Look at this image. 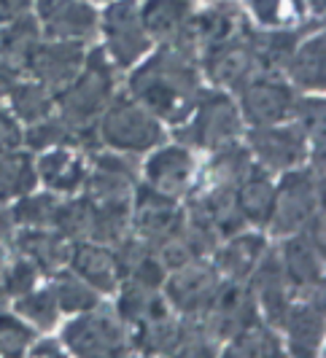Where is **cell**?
I'll return each mask as SVG.
<instances>
[{
	"instance_id": "cell-1",
	"label": "cell",
	"mask_w": 326,
	"mask_h": 358,
	"mask_svg": "<svg viewBox=\"0 0 326 358\" xmlns=\"http://www.w3.org/2000/svg\"><path fill=\"white\" fill-rule=\"evenodd\" d=\"M132 97L157 119L178 122L192 113L199 81L189 59L178 52L160 54L141 65L129 78Z\"/></svg>"
},
{
	"instance_id": "cell-2",
	"label": "cell",
	"mask_w": 326,
	"mask_h": 358,
	"mask_svg": "<svg viewBox=\"0 0 326 358\" xmlns=\"http://www.w3.org/2000/svg\"><path fill=\"white\" fill-rule=\"evenodd\" d=\"M111 90H113V76L106 57L100 52L90 54L84 59L81 73L59 94H55V103L62 110V122L73 132L90 127L108 108Z\"/></svg>"
},
{
	"instance_id": "cell-3",
	"label": "cell",
	"mask_w": 326,
	"mask_h": 358,
	"mask_svg": "<svg viewBox=\"0 0 326 358\" xmlns=\"http://www.w3.org/2000/svg\"><path fill=\"white\" fill-rule=\"evenodd\" d=\"M100 135L103 143L113 151L141 154L162 141V124L135 97H119L103 110Z\"/></svg>"
},
{
	"instance_id": "cell-4",
	"label": "cell",
	"mask_w": 326,
	"mask_h": 358,
	"mask_svg": "<svg viewBox=\"0 0 326 358\" xmlns=\"http://www.w3.org/2000/svg\"><path fill=\"white\" fill-rule=\"evenodd\" d=\"M103 33L106 46L119 68H132L151 46L141 22V3L138 0H116L103 14Z\"/></svg>"
},
{
	"instance_id": "cell-5",
	"label": "cell",
	"mask_w": 326,
	"mask_h": 358,
	"mask_svg": "<svg viewBox=\"0 0 326 358\" xmlns=\"http://www.w3.org/2000/svg\"><path fill=\"white\" fill-rule=\"evenodd\" d=\"M318 194H321V186H316V178L310 173H289L283 183L275 189V202L267 221L272 224V232H299L318 210Z\"/></svg>"
},
{
	"instance_id": "cell-6",
	"label": "cell",
	"mask_w": 326,
	"mask_h": 358,
	"mask_svg": "<svg viewBox=\"0 0 326 358\" xmlns=\"http://www.w3.org/2000/svg\"><path fill=\"white\" fill-rule=\"evenodd\" d=\"M84 49L81 41H52L36 43V49L27 57V71L36 76L38 84H43L52 94H59L84 68Z\"/></svg>"
},
{
	"instance_id": "cell-7",
	"label": "cell",
	"mask_w": 326,
	"mask_h": 358,
	"mask_svg": "<svg viewBox=\"0 0 326 358\" xmlns=\"http://www.w3.org/2000/svg\"><path fill=\"white\" fill-rule=\"evenodd\" d=\"M62 340L76 356H122L125 353L122 323L92 310L65 326Z\"/></svg>"
},
{
	"instance_id": "cell-8",
	"label": "cell",
	"mask_w": 326,
	"mask_h": 358,
	"mask_svg": "<svg viewBox=\"0 0 326 358\" xmlns=\"http://www.w3.org/2000/svg\"><path fill=\"white\" fill-rule=\"evenodd\" d=\"M36 8L49 41H84L97 27V14L84 0H38Z\"/></svg>"
},
{
	"instance_id": "cell-9",
	"label": "cell",
	"mask_w": 326,
	"mask_h": 358,
	"mask_svg": "<svg viewBox=\"0 0 326 358\" xmlns=\"http://www.w3.org/2000/svg\"><path fill=\"white\" fill-rule=\"evenodd\" d=\"M240 108H243L246 122H251L254 127H267L286 122L291 110L297 108V100L289 84L275 81V78H254L243 84Z\"/></svg>"
},
{
	"instance_id": "cell-10",
	"label": "cell",
	"mask_w": 326,
	"mask_h": 358,
	"mask_svg": "<svg viewBox=\"0 0 326 358\" xmlns=\"http://www.w3.org/2000/svg\"><path fill=\"white\" fill-rule=\"evenodd\" d=\"M248 145L254 151L259 162L272 170H291L297 162L305 159V145L308 135L302 132V127H254L248 132Z\"/></svg>"
},
{
	"instance_id": "cell-11",
	"label": "cell",
	"mask_w": 326,
	"mask_h": 358,
	"mask_svg": "<svg viewBox=\"0 0 326 358\" xmlns=\"http://www.w3.org/2000/svg\"><path fill=\"white\" fill-rule=\"evenodd\" d=\"M240 132V116L224 94H211L199 103L189 124V141L199 148H221Z\"/></svg>"
},
{
	"instance_id": "cell-12",
	"label": "cell",
	"mask_w": 326,
	"mask_h": 358,
	"mask_svg": "<svg viewBox=\"0 0 326 358\" xmlns=\"http://www.w3.org/2000/svg\"><path fill=\"white\" fill-rule=\"evenodd\" d=\"M135 229L143 234L148 243H162L167 237H176L183 229V213L173 197H164L154 189H141L132 210Z\"/></svg>"
},
{
	"instance_id": "cell-13",
	"label": "cell",
	"mask_w": 326,
	"mask_h": 358,
	"mask_svg": "<svg viewBox=\"0 0 326 358\" xmlns=\"http://www.w3.org/2000/svg\"><path fill=\"white\" fill-rule=\"evenodd\" d=\"M218 291V275L208 264H194V259L183 267L173 269V278L167 283V296L170 302L183 310V313H194L211 305L213 294Z\"/></svg>"
},
{
	"instance_id": "cell-14",
	"label": "cell",
	"mask_w": 326,
	"mask_h": 358,
	"mask_svg": "<svg viewBox=\"0 0 326 358\" xmlns=\"http://www.w3.org/2000/svg\"><path fill=\"white\" fill-rule=\"evenodd\" d=\"M68 264L73 267V272L87 280L94 291H103V294H113L119 288V262L116 256L103 248L100 243H90V240H76L71 248V259Z\"/></svg>"
},
{
	"instance_id": "cell-15",
	"label": "cell",
	"mask_w": 326,
	"mask_h": 358,
	"mask_svg": "<svg viewBox=\"0 0 326 358\" xmlns=\"http://www.w3.org/2000/svg\"><path fill=\"white\" fill-rule=\"evenodd\" d=\"M146 178H148V189L160 192L164 197L178 199L192 180V154L181 145L160 148L146 164Z\"/></svg>"
},
{
	"instance_id": "cell-16",
	"label": "cell",
	"mask_w": 326,
	"mask_h": 358,
	"mask_svg": "<svg viewBox=\"0 0 326 358\" xmlns=\"http://www.w3.org/2000/svg\"><path fill=\"white\" fill-rule=\"evenodd\" d=\"M324 248H318L308 234L299 237L294 234L283 243V278L289 280V286H321L324 280Z\"/></svg>"
},
{
	"instance_id": "cell-17",
	"label": "cell",
	"mask_w": 326,
	"mask_h": 358,
	"mask_svg": "<svg viewBox=\"0 0 326 358\" xmlns=\"http://www.w3.org/2000/svg\"><path fill=\"white\" fill-rule=\"evenodd\" d=\"M205 71L218 87H243L256 71V57L251 46H246L243 41H232L216 49H208Z\"/></svg>"
},
{
	"instance_id": "cell-18",
	"label": "cell",
	"mask_w": 326,
	"mask_h": 358,
	"mask_svg": "<svg viewBox=\"0 0 326 358\" xmlns=\"http://www.w3.org/2000/svg\"><path fill=\"white\" fill-rule=\"evenodd\" d=\"M19 251L24 253L33 264L38 267V272H59L68 264L71 259L73 243L59 232H49L43 227H30L27 232L19 234L17 240Z\"/></svg>"
},
{
	"instance_id": "cell-19",
	"label": "cell",
	"mask_w": 326,
	"mask_h": 358,
	"mask_svg": "<svg viewBox=\"0 0 326 358\" xmlns=\"http://www.w3.org/2000/svg\"><path fill=\"white\" fill-rule=\"evenodd\" d=\"M189 0H146L141 6V22L151 41L173 43L189 27Z\"/></svg>"
},
{
	"instance_id": "cell-20",
	"label": "cell",
	"mask_w": 326,
	"mask_h": 358,
	"mask_svg": "<svg viewBox=\"0 0 326 358\" xmlns=\"http://www.w3.org/2000/svg\"><path fill=\"white\" fill-rule=\"evenodd\" d=\"M36 173H38V178L43 180L49 189L62 192V194L76 192V189L84 183V178H87L84 162L78 159L71 148H65V145L46 148V154L38 159Z\"/></svg>"
},
{
	"instance_id": "cell-21",
	"label": "cell",
	"mask_w": 326,
	"mask_h": 358,
	"mask_svg": "<svg viewBox=\"0 0 326 358\" xmlns=\"http://www.w3.org/2000/svg\"><path fill=\"white\" fill-rule=\"evenodd\" d=\"M192 33H194L199 46L216 49V46L232 43V41H243L246 24H243V17L237 14L235 8L216 6V8H208V11L192 24Z\"/></svg>"
},
{
	"instance_id": "cell-22",
	"label": "cell",
	"mask_w": 326,
	"mask_h": 358,
	"mask_svg": "<svg viewBox=\"0 0 326 358\" xmlns=\"http://www.w3.org/2000/svg\"><path fill=\"white\" fill-rule=\"evenodd\" d=\"M324 36H316L305 41L302 46H294L289 62V76L291 81L302 90L321 92L326 84V59H324Z\"/></svg>"
},
{
	"instance_id": "cell-23",
	"label": "cell",
	"mask_w": 326,
	"mask_h": 358,
	"mask_svg": "<svg viewBox=\"0 0 326 358\" xmlns=\"http://www.w3.org/2000/svg\"><path fill=\"white\" fill-rule=\"evenodd\" d=\"M283 326L289 329V342L294 353H313L324 340V307L313 305V302L289 305Z\"/></svg>"
},
{
	"instance_id": "cell-24",
	"label": "cell",
	"mask_w": 326,
	"mask_h": 358,
	"mask_svg": "<svg viewBox=\"0 0 326 358\" xmlns=\"http://www.w3.org/2000/svg\"><path fill=\"white\" fill-rule=\"evenodd\" d=\"M237 208L243 221H251V224H267L272 213V202H275V186L270 183V178L264 173H246L240 178V186L235 192Z\"/></svg>"
},
{
	"instance_id": "cell-25",
	"label": "cell",
	"mask_w": 326,
	"mask_h": 358,
	"mask_svg": "<svg viewBox=\"0 0 326 358\" xmlns=\"http://www.w3.org/2000/svg\"><path fill=\"white\" fill-rule=\"evenodd\" d=\"M38 183V173L33 157L11 148V151H0V199H19L30 194Z\"/></svg>"
},
{
	"instance_id": "cell-26",
	"label": "cell",
	"mask_w": 326,
	"mask_h": 358,
	"mask_svg": "<svg viewBox=\"0 0 326 358\" xmlns=\"http://www.w3.org/2000/svg\"><path fill=\"white\" fill-rule=\"evenodd\" d=\"M38 22L24 14L8 19L6 27H0V59H6L14 68H24L27 57L38 43Z\"/></svg>"
},
{
	"instance_id": "cell-27",
	"label": "cell",
	"mask_w": 326,
	"mask_h": 358,
	"mask_svg": "<svg viewBox=\"0 0 326 358\" xmlns=\"http://www.w3.org/2000/svg\"><path fill=\"white\" fill-rule=\"evenodd\" d=\"M264 253V240L259 234H240L232 237L221 251V267L232 280H243L256 269Z\"/></svg>"
},
{
	"instance_id": "cell-28",
	"label": "cell",
	"mask_w": 326,
	"mask_h": 358,
	"mask_svg": "<svg viewBox=\"0 0 326 358\" xmlns=\"http://www.w3.org/2000/svg\"><path fill=\"white\" fill-rule=\"evenodd\" d=\"M8 94H11V106L17 110V116L24 119L27 124L46 119L55 108V94L38 81H17Z\"/></svg>"
},
{
	"instance_id": "cell-29",
	"label": "cell",
	"mask_w": 326,
	"mask_h": 358,
	"mask_svg": "<svg viewBox=\"0 0 326 358\" xmlns=\"http://www.w3.org/2000/svg\"><path fill=\"white\" fill-rule=\"evenodd\" d=\"M52 227L57 232L65 234L68 240H92V229H94V208L87 197L73 199V202H59Z\"/></svg>"
},
{
	"instance_id": "cell-30",
	"label": "cell",
	"mask_w": 326,
	"mask_h": 358,
	"mask_svg": "<svg viewBox=\"0 0 326 358\" xmlns=\"http://www.w3.org/2000/svg\"><path fill=\"white\" fill-rule=\"evenodd\" d=\"M52 294L57 299V307L65 313H87L97 307V291L81 280L76 272L73 275H59L52 283Z\"/></svg>"
},
{
	"instance_id": "cell-31",
	"label": "cell",
	"mask_w": 326,
	"mask_h": 358,
	"mask_svg": "<svg viewBox=\"0 0 326 358\" xmlns=\"http://www.w3.org/2000/svg\"><path fill=\"white\" fill-rule=\"evenodd\" d=\"M17 313L38 329H52L59 315V307L52 288H46V291H30L24 296H17Z\"/></svg>"
},
{
	"instance_id": "cell-32",
	"label": "cell",
	"mask_w": 326,
	"mask_h": 358,
	"mask_svg": "<svg viewBox=\"0 0 326 358\" xmlns=\"http://www.w3.org/2000/svg\"><path fill=\"white\" fill-rule=\"evenodd\" d=\"M281 345L272 337L264 326H246L240 329L235 337H232V345H229V356H281L278 350Z\"/></svg>"
},
{
	"instance_id": "cell-33",
	"label": "cell",
	"mask_w": 326,
	"mask_h": 358,
	"mask_svg": "<svg viewBox=\"0 0 326 358\" xmlns=\"http://www.w3.org/2000/svg\"><path fill=\"white\" fill-rule=\"evenodd\" d=\"M57 202L52 194H24L19 197L17 208L11 210L14 213V221L24 224V227H49L55 221L57 213Z\"/></svg>"
},
{
	"instance_id": "cell-34",
	"label": "cell",
	"mask_w": 326,
	"mask_h": 358,
	"mask_svg": "<svg viewBox=\"0 0 326 358\" xmlns=\"http://www.w3.org/2000/svg\"><path fill=\"white\" fill-rule=\"evenodd\" d=\"M256 57V65H286L294 52V36L291 33H264L248 43Z\"/></svg>"
},
{
	"instance_id": "cell-35",
	"label": "cell",
	"mask_w": 326,
	"mask_h": 358,
	"mask_svg": "<svg viewBox=\"0 0 326 358\" xmlns=\"http://www.w3.org/2000/svg\"><path fill=\"white\" fill-rule=\"evenodd\" d=\"M73 132L71 127L65 124L62 119L55 122V119H41V122H33L30 124V132L24 135V141L30 148H36V151H46V148H55V145H65L73 141Z\"/></svg>"
},
{
	"instance_id": "cell-36",
	"label": "cell",
	"mask_w": 326,
	"mask_h": 358,
	"mask_svg": "<svg viewBox=\"0 0 326 358\" xmlns=\"http://www.w3.org/2000/svg\"><path fill=\"white\" fill-rule=\"evenodd\" d=\"M33 342V329L11 315H0V353L3 356H22L24 348Z\"/></svg>"
},
{
	"instance_id": "cell-37",
	"label": "cell",
	"mask_w": 326,
	"mask_h": 358,
	"mask_svg": "<svg viewBox=\"0 0 326 358\" xmlns=\"http://www.w3.org/2000/svg\"><path fill=\"white\" fill-rule=\"evenodd\" d=\"M0 280H3L8 296H24V294H30L36 288L38 267L24 256V259H19V262H14L11 267L6 269V275Z\"/></svg>"
},
{
	"instance_id": "cell-38",
	"label": "cell",
	"mask_w": 326,
	"mask_h": 358,
	"mask_svg": "<svg viewBox=\"0 0 326 358\" xmlns=\"http://www.w3.org/2000/svg\"><path fill=\"white\" fill-rule=\"evenodd\" d=\"M302 116H299V127L305 135H313L316 141H324V103L321 100H305L302 103Z\"/></svg>"
},
{
	"instance_id": "cell-39",
	"label": "cell",
	"mask_w": 326,
	"mask_h": 358,
	"mask_svg": "<svg viewBox=\"0 0 326 358\" xmlns=\"http://www.w3.org/2000/svg\"><path fill=\"white\" fill-rule=\"evenodd\" d=\"M24 143V135L19 129V122L11 113H3L0 110V151H11Z\"/></svg>"
},
{
	"instance_id": "cell-40",
	"label": "cell",
	"mask_w": 326,
	"mask_h": 358,
	"mask_svg": "<svg viewBox=\"0 0 326 358\" xmlns=\"http://www.w3.org/2000/svg\"><path fill=\"white\" fill-rule=\"evenodd\" d=\"M248 3H251V8H254V14L259 17V22H264V24L275 22L278 8H281V0H248Z\"/></svg>"
},
{
	"instance_id": "cell-41",
	"label": "cell",
	"mask_w": 326,
	"mask_h": 358,
	"mask_svg": "<svg viewBox=\"0 0 326 358\" xmlns=\"http://www.w3.org/2000/svg\"><path fill=\"white\" fill-rule=\"evenodd\" d=\"M19 81V71L14 65H8L6 59H0V94H8Z\"/></svg>"
},
{
	"instance_id": "cell-42",
	"label": "cell",
	"mask_w": 326,
	"mask_h": 358,
	"mask_svg": "<svg viewBox=\"0 0 326 358\" xmlns=\"http://www.w3.org/2000/svg\"><path fill=\"white\" fill-rule=\"evenodd\" d=\"M30 0H0V22H8V19L24 14Z\"/></svg>"
},
{
	"instance_id": "cell-43",
	"label": "cell",
	"mask_w": 326,
	"mask_h": 358,
	"mask_svg": "<svg viewBox=\"0 0 326 358\" xmlns=\"http://www.w3.org/2000/svg\"><path fill=\"white\" fill-rule=\"evenodd\" d=\"M11 227H14V213H11L8 202L0 199V234H8L11 232Z\"/></svg>"
},
{
	"instance_id": "cell-44",
	"label": "cell",
	"mask_w": 326,
	"mask_h": 358,
	"mask_svg": "<svg viewBox=\"0 0 326 358\" xmlns=\"http://www.w3.org/2000/svg\"><path fill=\"white\" fill-rule=\"evenodd\" d=\"M41 348H46V350H33V353H36V356H41V353H49V356H52V353H59V350H57V345L55 342H43V345H41Z\"/></svg>"
},
{
	"instance_id": "cell-45",
	"label": "cell",
	"mask_w": 326,
	"mask_h": 358,
	"mask_svg": "<svg viewBox=\"0 0 326 358\" xmlns=\"http://www.w3.org/2000/svg\"><path fill=\"white\" fill-rule=\"evenodd\" d=\"M310 11H316V14H324V0H308Z\"/></svg>"
},
{
	"instance_id": "cell-46",
	"label": "cell",
	"mask_w": 326,
	"mask_h": 358,
	"mask_svg": "<svg viewBox=\"0 0 326 358\" xmlns=\"http://www.w3.org/2000/svg\"><path fill=\"white\" fill-rule=\"evenodd\" d=\"M0 259H3V248H0Z\"/></svg>"
}]
</instances>
